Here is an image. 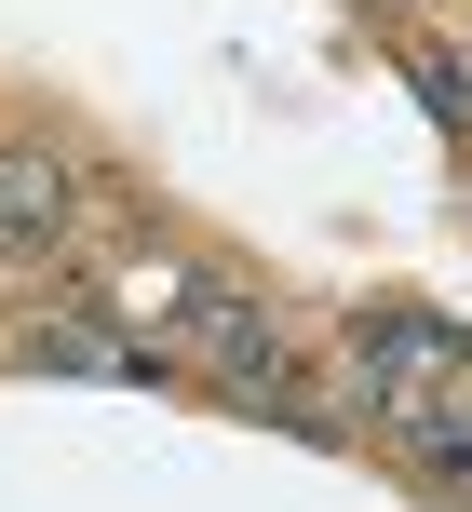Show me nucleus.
<instances>
[{
  "mask_svg": "<svg viewBox=\"0 0 472 512\" xmlns=\"http://www.w3.org/2000/svg\"><path fill=\"white\" fill-rule=\"evenodd\" d=\"M68 243H81V149L0 135V270H54Z\"/></svg>",
  "mask_w": 472,
  "mask_h": 512,
  "instance_id": "2",
  "label": "nucleus"
},
{
  "mask_svg": "<svg viewBox=\"0 0 472 512\" xmlns=\"http://www.w3.org/2000/svg\"><path fill=\"white\" fill-rule=\"evenodd\" d=\"M378 445H392L419 486H446V499H472V405L459 391H419L405 418H378Z\"/></svg>",
  "mask_w": 472,
  "mask_h": 512,
  "instance_id": "3",
  "label": "nucleus"
},
{
  "mask_svg": "<svg viewBox=\"0 0 472 512\" xmlns=\"http://www.w3.org/2000/svg\"><path fill=\"white\" fill-rule=\"evenodd\" d=\"M459 378H472V337L432 310H351L338 364H324V391H351L365 418H405L419 391H459Z\"/></svg>",
  "mask_w": 472,
  "mask_h": 512,
  "instance_id": "1",
  "label": "nucleus"
},
{
  "mask_svg": "<svg viewBox=\"0 0 472 512\" xmlns=\"http://www.w3.org/2000/svg\"><path fill=\"white\" fill-rule=\"evenodd\" d=\"M459 41H472V27H459Z\"/></svg>",
  "mask_w": 472,
  "mask_h": 512,
  "instance_id": "5",
  "label": "nucleus"
},
{
  "mask_svg": "<svg viewBox=\"0 0 472 512\" xmlns=\"http://www.w3.org/2000/svg\"><path fill=\"white\" fill-rule=\"evenodd\" d=\"M405 81H419V108L446 135H472V41L459 27H432V41H405Z\"/></svg>",
  "mask_w": 472,
  "mask_h": 512,
  "instance_id": "4",
  "label": "nucleus"
}]
</instances>
